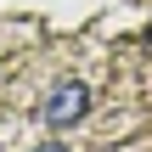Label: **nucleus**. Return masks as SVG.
Masks as SVG:
<instances>
[{"label": "nucleus", "instance_id": "f03ea898", "mask_svg": "<svg viewBox=\"0 0 152 152\" xmlns=\"http://www.w3.org/2000/svg\"><path fill=\"white\" fill-rule=\"evenodd\" d=\"M34 152H68V147H62V141H45V147H34Z\"/></svg>", "mask_w": 152, "mask_h": 152}, {"label": "nucleus", "instance_id": "f257e3e1", "mask_svg": "<svg viewBox=\"0 0 152 152\" xmlns=\"http://www.w3.org/2000/svg\"><path fill=\"white\" fill-rule=\"evenodd\" d=\"M90 113V85L85 79H56L51 90H45V102H39V118L51 124V130H68V124H79Z\"/></svg>", "mask_w": 152, "mask_h": 152}]
</instances>
